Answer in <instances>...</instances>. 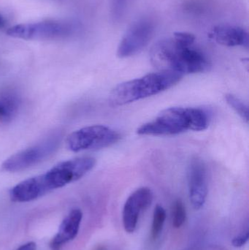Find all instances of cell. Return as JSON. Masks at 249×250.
Segmentation results:
<instances>
[{
	"label": "cell",
	"mask_w": 249,
	"mask_h": 250,
	"mask_svg": "<svg viewBox=\"0 0 249 250\" xmlns=\"http://www.w3.org/2000/svg\"><path fill=\"white\" fill-rule=\"evenodd\" d=\"M188 183L190 202L194 209H201L208 196V178L206 165L199 157H194L190 160Z\"/></svg>",
	"instance_id": "obj_10"
},
{
	"label": "cell",
	"mask_w": 249,
	"mask_h": 250,
	"mask_svg": "<svg viewBox=\"0 0 249 250\" xmlns=\"http://www.w3.org/2000/svg\"><path fill=\"white\" fill-rule=\"evenodd\" d=\"M249 230H247V231L244 232V233H241V234L234 237L233 239H232L231 244H232L234 248H242L244 245H247V242H249Z\"/></svg>",
	"instance_id": "obj_19"
},
{
	"label": "cell",
	"mask_w": 249,
	"mask_h": 250,
	"mask_svg": "<svg viewBox=\"0 0 249 250\" xmlns=\"http://www.w3.org/2000/svg\"><path fill=\"white\" fill-rule=\"evenodd\" d=\"M36 244L33 242H28L25 245H22L17 250H36Z\"/></svg>",
	"instance_id": "obj_20"
},
{
	"label": "cell",
	"mask_w": 249,
	"mask_h": 250,
	"mask_svg": "<svg viewBox=\"0 0 249 250\" xmlns=\"http://www.w3.org/2000/svg\"><path fill=\"white\" fill-rule=\"evenodd\" d=\"M21 104L20 96L13 89L0 91V123L11 122L19 113Z\"/></svg>",
	"instance_id": "obj_14"
},
{
	"label": "cell",
	"mask_w": 249,
	"mask_h": 250,
	"mask_svg": "<svg viewBox=\"0 0 249 250\" xmlns=\"http://www.w3.org/2000/svg\"><path fill=\"white\" fill-rule=\"evenodd\" d=\"M186 219L187 210L184 203L181 200H177L172 208V226L175 229H180L185 223Z\"/></svg>",
	"instance_id": "obj_17"
},
{
	"label": "cell",
	"mask_w": 249,
	"mask_h": 250,
	"mask_svg": "<svg viewBox=\"0 0 249 250\" xmlns=\"http://www.w3.org/2000/svg\"><path fill=\"white\" fill-rule=\"evenodd\" d=\"M120 139L121 135L115 129L104 125H92L70 134L67 138V145L70 151L79 152L106 148Z\"/></svg>",
	"instance_id": "obj_6"
},
{
	"label": "cell",
	"mask_w": 249,
	"mask_h": 250,
	"mask_svg": "<svg viewBox=\"0 0 249 250\" xmlns=\"http://www.w3.org/2000/svg\"><path fill=\"white\" fill-rule=\"evenodd\" d=\"M6 20L4 16L0 13V29H3L6 25Z\"/></svg>",
	"instance_id": "obj_21"
},
{
	"label": "cell",
	"mask_w": 249,
	"mask_h": 250,
	"mask_svg": "<svg viewBox=\"0 0 249 250\" xmlns=\"http://www.w3.org/2000/svg\"><path fill=\"white\" fill-rule=\"evenodd\" d=\"M127 0H112V16L114 21L122 19L127 8Z\"/></svg>",
	"instance_id": "obj_18"
},
{
	"label": "cell",
	"mask_w": 249,
	"mask_h": 250,
	"mask_svg": "<svg viewBox=\"0 0 249 250\" xmlns=\"http://www.w3.org/2000/svg\"><path fill=\"white\" fill-rule=\"evenodd\" d=\"M227 104L241 117L246 123H249V108L247 104L240 98L232 94L225 95Z\"/></svg>",
	"instance_id": "obj_16"
},
{
	"label": "cell",
	"mask_w": 249,
	"mask_h": 250,
	"mask_svg": "<svg viewBox=\"0 0 249 250\" xmlns=\"http://www.w3.org/2000/svg\"><path fill=\"white\" fill-rule=\"evenodd\" d=\"M153 199V192L148 188L136 189L127 198L122 212L123 226L127 233L135 231L140 214L150 207Z\"/></svg>",
	"instance_id": "obj_9"
},
{
	"label": "cell",
	"mask_w": 249,
	"mask_h": 250,
	"mask_svg": "<svg viewBox=\"0 0 249 250\" xmlns=\"http://www.w3.org/2000/svg\"><path fill=\"white\" fill-rule=\"evenodd\" d=\"M209 36L215 42L225 46L249 48L248 32L239 26L218 25L211 31Z\"/></svg>",
	"instance_id": "obj_12"
},
{
	"label": "cell",
	"mask_w": 249,
	"mask_h": 250,
	"mask_svg": "<svg viewBox=\"0 0 249 250\" xmlns=\"http://www.w3.org/2000/svg\"><path fill=\"white\" fill-rule=\"evenodd\" d=\"M63 134L53 132L38 144L11 156L1 165V170L10 173L30 168L49 158L58 150Z\"/></svg>",
	"instance_id": "obj_4"
},
{
	"label": "cell",
	"mask_w": 249,
	"mask_h": 250,
	"mask_svg": "<svg viewBox=\"0 0 249 250\" xmlns=\"http://www.w3.org/2000/svg\"><path fill=\"white\" fill-rule=\"evenodd\" d=\"M167 218V213L165 208L160 205L155 207L153 214L151 237L153 240L157 239L162 233Z\"/></svg>",
	"instance_id": "obj_15"
},
{
	"label": "cell",
	"mask_w": 249,
	"mask_h": 250,
	"mask_svg": "<svg viewBox=\"0 0 249 250\" xmlns=\"http://www.w3.org/2000/svg\"><path fill=\"white\" fill-rule=\"evenodd\" d=\"M76 30L74 23L64 20H45L20 23L7 29L12 38L25 41H52L71 36Z\"/></svg>",
	"instance_id": "obj_5"
},
{
	"label": "cell",
	"mask_w": 249,
	"mask_h": 250,
	"mask_svg": "<svg viewBox=\"0 0 249 250\" xmlns=\"http://www.w3.org/2000/svg\"><path fill=\"white\" fill-rule=\"evenodd\" d=\"M154 31L155 23L152 19H139L124 34L118 45L117 56L127 58L138 54L149 43Z\"/></svg>",
	"instance_id": "obj_8"
},
{
	"label": "cell",
	"mask_w": 249,
	"mask_h": 250,
	"mask_svg": "<svg viewBox=\"0 0 249 250\" xmlns=\"http://www.w3.org/2000/svg\"><path fill=\"white\" fill-rule=\"evenodd\" d=\"M183 76L172 70H159L120 83L110 94V104L112 106H122L157 95L175 86Z\"/></svg>",
	"instance_id": "obj_3"
},
{
	"label": "cell",
	"mask_w": 249,
	"mask_h": 250,
	"mask_svg": "<svg viewBox=\"0 0 249 250\" xmlns=\"http://www.w3.org/2000/svg\"><path fill=\"white\" fill-rule=\"evenodd\" d=\"M96 160L84 157L61 162L42 174L49 192L76 182L95 167Z\"/></svg>",
	"instance_id": "obj_7"
},
{
	"label": "cell",
	"mask_w": 249,
	"mask_h": 250,
	"mask_svg": "<svg viewBox=\"0 0 249 250\" xmlns=\"http://www.w3.org/2000/svg\"><path fill=\"white\" fill-rule=\"evenodd\" d=\"M82 218L83 213L80 209L75 208L72 210L61 223L58 233L51 240L50 243L51 249L61 250L66 244L73 240L78 233Z\"/></svg>",
	"instance_id": "obj_13"
},
{
	"label": "cell",
	"mask_w": 249,
	"mask_h": 250,
	"mask_svg": "<svg viewBox=\"0 0 249 250\" xmlns=\"http://www.w3.org/2000/svg\"><path fill=\"white\" fill-rule=\"evenodd\" d=\"M48 192L49 191L41 174L18 184L10 189V197L13 202H29L43 196Z\"/></svg>",
	"instance_id": "obj_11"
},
{
	"label": "cell",
	"mask_w": 249,
	"mask_h": 250,
	"mask_svg": "<svg viewBox=\"0 0 249 250\" xmlns=\"http://www.w3.org/2000/svg\"><path fill=\"white\" fill-rule=\"evenodd\" d=\"M192 45L181 43L172 36L155 45L152 51V60L160 70H172L182 75L209 71V59Z\"/></svg>",
	"instance_id": "obj_1"
},
{
	"label": "cell",
	"mask_w": 249,
	"mask_h": 250,
	"mask_svg": "<svg viewBox=\"0 0 249 250\" xmlns=\"http://www.w3.org/2000/svg\"><path fill=\"white\" fill-rule=\"evenodd\" d=\"M209 123V114L202 108L173 107L164 110L154 120L140 126L137 133L152 136L175 135L189 130H205Z\"/></svg>",
	"instance_id": "obj_2"
}]
</instances>
